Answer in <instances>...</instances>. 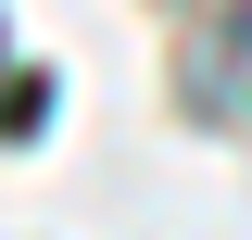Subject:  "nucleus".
Listing matches in <instances>:
<instances>
[]
</instances>
